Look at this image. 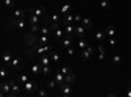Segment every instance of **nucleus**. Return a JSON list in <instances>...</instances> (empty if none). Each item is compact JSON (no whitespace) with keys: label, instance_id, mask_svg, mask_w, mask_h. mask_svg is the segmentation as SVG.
Masks as SVG:
<instances>
[{"label":"nucleus","instance_id":"8","mask_svg":"<svg viewBox=\"0 0 131 97\" xmlns=\"http://www.w3.org/2000/svg\"><path fill=\"white\" fill-rule=\"evenodd\" d=\"M105 34H106L108 37H114L117 34V29L114 25H109V26L105 29Z\"/></svg>","mask_w":131,"mask_h":97},{"label":"nucleus","instance_id":"13","mask_svg":"<svg viewBox=\"0 0 131 97\" xmlns=\"http://www.w3.org/2000/svg\"><path fill=\"white\" fill-rule=\"evenodd\" d=\"M81 25L85 28V30H90L92 29V21L89 20V18H81Z\"/></svg>","mask_w":131,"mask_h":97},{"label":"nucleus","instance_id":"28","mask_svg":"<svg viewBox=\"0 0 131 97\" xmlns=\"http://www.w3.org/2000/svg\"><path fill=\"white\" fill-rule=\"evenodd\" d=\"M49 56H50V59L54 60V62H58V60H59V55H58L56 53H54V51H50Z\"/></svg>","mask_w":131,"mask_h":97},{"label":"nucleus","instance_id":"25","mask_svg":"<svg viewBox=\"0 0 131 97\" xmlns=\"http://www.w3.org/2000/svg\"><path fill=\"white\" fill-rule=\"evenodd\" d=\"M70 11H71V5L70 4H64L62 7V9H60V13L66 15V13H70Z\"/></svg>","mask_w":131,"mask_h":97},{"label":"nucleus","instance_id":"44","mask_svg":"<svg viewBox=\"0 0 131 97\" xmlns=\"http://www.w3.org/2000/svg\"><path fill=\"white\" fill-rule=\"evenodd\" d=\"M109 45H110V46H115V45H117V41L114 40L113 37H109Z\"/></svg>","mask_w":131,"mask_h":97},{"label":"nucleus","instance_id":"37","mask_svg":"<svg viewBox=\"0 0 131 97\" xmlns=\"http://www.w3.org/2000/svg\"><path fill=\"white\" fill-rule=\"evenodd\" d=\"M8 24L11 25V26H17V20L15 17H11L9 20H8Z\"/></svg>","mask_w":131,"mask_h":97},{"label":"nucleus","instance_id":"48","mask_svg":"<svg viewBox=\"0 0 131 97\" xmlns=\"http://www.w3.org/2000/svg\"><path fill=\"white\" fill-rule=\"evenodd\" d=\"M98 50H100V53H104V54H105V49H104L102 45H100V46H98Z\"/></svg>","mask_w":131,"mask_h":97},{"label":"nucleus","instance_id":"6","mask_svg":"<svg viewBox=\"0 0 131 97\" xmlns=\"http://www.w3.org/2000/svg\"><path fill=\"white\" fill-rule=\"evenodd\" d=\"M9 85H11V90L13 93H15V96H18L20 94V87L17 85V83L16 80H13V79H9Z\"/></svg>","mask_w":131,"mask_h":97},{"label":"nucleus","instance_id":"32","mask_svg":"<svg viewBox=\"0 0 131 97\" xmlns=\"http://www.w3.org/2000/svg\"><path fill=\"white\" fill-rule=\"evenodd\" d=\"M105 33H102V31H97L96 33V40H98V41H102V40H105Z\"/></svg>","mask_w":131,"mask_h":97},{"label":"nucleus","instance_id":"19","mask_svg":"<svg viewBox=\"0 0 131 97\" xmlns=\"http://www.w3.org/2000/svg\"><path fill=\"white\" fill-rule=\"evenodd\" d=\"M31 72L34 74V75H38V74H41V72H42V67L39 66V64H34V66L31 67Z\"/></svg>","mask_w":131,"mask_h":97},{"label":"nucleus","instance_id":"9","mask_svg":"<svg viewBox=\"0 0 131 97\" xmlns=\"http://www.w3.org/2000/svg\"><path fill=\"white\" fill-rule=\"evenodd\" d=\"M12 54L9 53V51H4L3 53V60L5 62L7 66H11V62H12Z\"/></svg>","mask_w":131,"mask_h":97},{"label":"nucleus","instance_id":"4","mask_svg":"<svg viewBox=\"0 0 131 97\" xmlns=\"http://www.w3.org/2000/svg\"><path fill=\"white\" fill-rule=\"evenodd\" d=\"M28 12H29V13H33V15L38 16V17H39V16H45V15H46V9H45L43 7H39V8H36V9L29 8Z\"/></svg>","mask_w":131,"mask_h":97},{"label":"nucleus","instance_id":"20","mask_svg":"<svg viewBox=\"0 0 131 97\" xmlns=\"http://www.w3.org/2000/svg\"><path fill=\"white\" fill-rule=\"evenodd\" d=\"M50 26H49V25H45V26L43 28H41V29H39V31H41V34L42 36H49V33H50Z\"/></svg>","mask_w":131,"mask_h":97},{"label":"nucleus","instance_id":"2","mask_svg":"<svg viewBox=\"0 0 131 97\" xmlns=\"http://www.w3.org/2000/svg\"><path fill=\"white\" fill-rule=\"evenodd\" d=\"M24 42L28 45V46H34V45L38 43V38L34 33H29L24 37Z\"/></svg>","mask_w":131,"mask_h":97},{"label":"nucleus","instance_id":"26","mask_svg":"<svg viewBox=\"0 0 131 97\" xmlns=\"http://www.w3.org/2000/svg\"><path fill=\"white\" fill-rule=\"evenodd\" d=\"M49 26H50V29H51V30H54V31H55L56 29H59L60 24H59V21H52V22H50Z\"/></svg>","mask_w":131,"mask_h":97},{"label":"nucleus","instance_id":"21","mask_svg":"<svg viewBox=\"0 0 131 97\" xmlns=\"http://www.w3.org/2000/svg\"><path fill=\"white\" fill-rule=\"evenodd\" d=\"M89 58H90V54L88 53V50L81 51V54H80V59H81V60H88Z\"/></svg>","mask_w":131,"mask_h":97},{"label":"nucleus","instance_id":"11","mask_svg":"<svg viewBox=\"0 0 131 97\" xmlns=\"http://www.w3.org/2000/svg\"><path fill=\"white\" fill-rule=\"evenodd\" d=\"M74 21V15L72 13H66L64 15V18H63V25H70Z\"/></svg>","mask_w":131,"mask_h":97},{"label":"nucleus","instance_id":"31","mask_svg":"<svg viewBox=\"0 0 131 97\" xmlns=\"http://www.w3.org/2000/svg\"><path fill=\"white\" fill-rule=\"evenodd\" d=\"M47 85H49L50 89H55L58 84H56V81H55V79H54V80H49V81H47Z\"/></svg>","mask_w":131,"mask_h":97},{"label":"nucleus","instance_id":"10","mask_svg":"<svg viewBox=\"0 0 131 97\" xmlns=\"http://www.w3.org/2000/svg\"><path fill=\"white\" fill-rule=\"evenodd\" d=\"M39 62H41L42 66H49V64H50V58H49V55L41 54V55H39Z\"/></svg>","mask_w":131,"mask_h":97},{"label":"nucleus","instance_id":"15","mask_svg":"<svg viewBox=\"0 0 131 97\" xmlns=\"http://www.w3.org/2000/svg\"><path fill=\"white\" fill-rule=\"evenodd\" d=\"M74 33H75V28L72 26V24L66 25V28H64V34H66V36H74Z\"/></svg>","mask_w":131,"mask_h":97},{"label":"nucleus","instance_id":"41","mask_svg":"<svg viewBox=\"0 0 131 97\" xmlns=\"http://www.w3.org/2000/svg\"><path fill=\"white\" fill-rule=\"evenodd\" d=\"M4 4L7 5V7H13V5H15V2H13V0H4Z\"/></svg>","mask_w":131,"mask_h":97},{"label":"nucleus","instance_id":"27","mask_svg":"<svg viewBox=\"0 0 131 97\" xmlns=\"http://www.w3.org/2000/svg\"><path fill=\"white\" fill-rule=\"evenodd\" d=\"M47 42H49L47 36H41V38L38 40V43L39 45H47Z\"/></svg>","mask_w":131,"mask_h":97},{"label":"nucleus","instance_id":"43","mask_svg":"<svg viewBox=\"0 0 131 97\" xmlns=\"http://www.w3.org/2000/svg\"><path fill=\"white\" fill-rule=\"evenodd\" d=\"M51 18H52V21H59V20H60V15L54 13V15L51 16Z\"/></svg>","mask_w":131,"mask_h":97},{"label":"nucleus","instance_id":"50","mask_svg":"<svg viewBox=\"0 0 131 97\" xmlns=\"http://www.w3.org/2000/svg\"><path fill=\"white\" fill-rule=\"evenodd\" d=\"M127 96H128V97H131V88H128V89H127Z\"/></svg>","mask_w":131,"mask_h":97},{"label":"nucleus","instance_id":"18","mask_svg":"<svg viewBox=\"0 0 131 97\" xmlns=\"http://www.w3.org/2000/svg\"><path fill=\"white\" fill-rule=\"evenodd\" d=\"M55 81H56V84L59 85L60 83H63L64 81V75L60 72V71H58V72H55Z\"/></svg>","mask_w":131,"mask_h":97},{"label":"nucleus","instance_id":"40","mask_svg":"<svg viewBox=\"0 0 131 97\" xmlns=\"http://www.w3.org/2000/svg\"><path fill=\"white\" fill-rule=\"evenodd\" d=\"M36 53H34V50H26V53H25V55H26V58H31L33 55H34Z\"/></svg>","mask_w":131,"mask_h":97},{"label":"nucleus","instance_id":"17","mask_svg":"<svg viewBox=\"0 0 131 97\" xmlns=\"http://www.w3.org/2000/svg\"><path fill=\"white\" fill-rule=\"evenodd\" d=\"M64 81H66V83L72 84V83H75V81H76V76L71 72V74H68V75H66V76H64Z\"/></svg>","mask_w":131,"mask_h":97},{"label":"nucleus","instance_id":"42","mask_svg":"<svg viewBox=\"0 0 131 97\" xmlns=\"http://www.w3.org/2000/svg\"><path fill=\"white\" fill-rule=\"evenodd\" d=\"M87 50H88V53H89L90 55H93V54L96 53V50H94V47H92V46H89V45H88V46H87Z\"/></svg>","mask_w":131,"mask_h":97},{"label":"nucleus","instance_id":"34","mask_svg":"<svg viewBox=\"0 0 131 97\" xmlns=\"http://www.w3.org/2000/svg\"><path fill=\"white\" fill-rule=\"evenodd\" d=\"M64 36V30H62V29H56L55 30V37L56 38H62Z\"/></svg>","mask_w":131,"mask_h":97},{"label":"nucleus","instance_id":"46","mask_svg":"<svg viewBox=\"0 0 131 97\" xmlns=\"http://www.w3.org/2000/svg\"><path fill=\"white\" fill-rule=\"evenodd\" d=\"M37 92H38V96H41V97H45L46 94H47V93H46L43 89H39V88H38V90H37Z\"/></svg>","mask_w":131,"mask_h":97},{"label":"nucleus","instance_id":"5","mask_svg":"<svg viewBox=\"0 0 131 97\" xmlns=\"http://www.w3.org/2000/svg\"><path fill=\"white\" fill-rule=\"evenodd\" d=\"M11 66L18 70V68H22V67H24V62H22V59H21V58H12Z\"/></svg>","mask_w":131,"mask_h":97},{"label":"nucleus","instance_id":"29","mask_svg":"<svg viewBox=\"0 0 131 97\" xmlns=\"http://www.w3.org/2000/svg\"><path fill=\"white\" fill-rule=\"evenodd\" d=\"M60 72L66 76V75H68V74H71L72 71H71V67H68V66H64V67H62V70H60Z\"/></svg>","mask_w":131,"mask_h":97},{"label":"nucleus","instance_id":"35","mask_svg":"<svg viewBox=\"0 0 131 97\" xmlns=\"http://www.w3.org/2000/svg\"><path fill=\"white\" fill-rule=\"evenodd\" d=\"M121 62H122V58H121L119 55H114V56H113V63H114V64H119Z\"/></svg>","mask_w":131,"mask_h":97},{"label":"nucleus","instance_id":"24","mask_svg":"<svg viewBox=\"0 0 131 97\" xmlns=\"http://www.w3.org/2000/svg\"><path fill=\"white\" fill-rule=\"evenodd\" d=\"M29 22H30V24H38V22H39V17L31 13V15L29 16Z\"/></svg>","mask_w":131,"mask_h":97},{"label":"nucleus","instance_id":"16","mask_svg":"<svg viewBox=\"0 0 131 97\" xmlns=\"http://www.w3.org/2000/svg\"><path fill=\"white\" fill-rule=\"evenodd\" d=\"M0 90H3V92L7 94L8 92H11V85H9V83H0Z\"/></svg>","mask_w":131,"mask_h":97},{"label":"nucleus","instance_id":"45","mask_svg":"<svg viewBox=\"0 0 131 97\" xmlns=\"http://www.w3.org/2000/svg\"><path fill=\"white\" fill-rule=\"evenodd\" d=\"M74 21L75 22H81V16L80 15H75L74 16Z\"/></svg>","mask_w":131,"mask_h":97},{"label":"nucleus","instance_id":"3","mask_svg":"<svg viewBox=\"0 0 131 97\" xmlns=\"http://www.w3.org/2000/svg\"><path fill=\"white\" fill-rule=\"evenodd\" d=\"M59 89L62 90V93L67 97V96H71V92H72V87H71V84L70 83H66V81H63V83H60L59 84Z\"/></svg>","mask_w":131,"mask_h":97},{"label":"nucleus","instance_id":"47","mask_svg":"<svg viewBox=\"0 0 131 97\" xmlns=\"http://www.w3.org/2000/svg\"><path fill=\"white\" fill-rule=\"evenodd\" d=\"M67 51H68V54H70V55H74V54H75V50L72 49V47H68Z\"/></svg>","mask_w":131,"mask_h":97},{"label":"nucleus","instance_id":"12","mask_svg":"<svg viewBox=\"0 0 131 97\" xmlns=\"http://www.w3.org/2000/svg\"><path fill=\"white\" fill-rule=\"evenodd\" d=\"M72 41H74V36H66V38L62 41V45L66 47H70L72 45Z\"/></svg>","mask_w":131,"mask_h":97},{"label":"nucleus","instance_id":"51","mask_svg":"<svg viewBox=\"0 0 131 97\" xmlns=\"http://www.w3.org/2000/svg\"><path fill=\"white\" fill-rule=\"evenodd\" d=\"M4 94H5V93H4V92H3V90H0V97H3V96H4Z\"/></svg>","mask_w":131,"mask_h":97},{"label":"nucleus","instance_id":"23","mask_svg":"<svg viewBox=\"0 0 131 97\" xmlns=\"http://www.w3.org/2000/svg\"><path fill=\"white\" fill-rule=\"evenodd\" d=\"M42 74L45 76H49L51 74V67H50V64L49 66H42Z\"/></svg>","mask_w":131,"mask_h":97},{"label":"nucleus","instance_id":"33","mask_svg":"<svg viewBox=\"0 0 131 97\" xmlns=\"http://www.w3.org/2000/svg\"><path fill=\"white\" fill-rule=\"evenodd\" d=\"M8 76V71H7L5 67H2L0 68V77H7Z\"/></svg>","mask_w":131,"mask_h":97},{"label":"nucleus","instance_id":"30","mask_svg":"<svg viewBox=\"0 0 131 97\" xmlns=\"http://www.w3.org/2000/svg\"><path fill=\"white\" fill-rule=\"evenodd\" d=\"M39 29H41V28L38 26V24H31V25H30V30H31V33H34V34L38 33Z\"/></svg>","mask_w":131,"mask_h":97},{"label":"nucleus","instance_id":"22","mask_svg":"<svg viewBox=\"0 0 131 97\" xmlns=\"http://www.w3.org/2000/svg\"><path fill=\"white\" fill-rule=\"evenodd\" d=\"M77 46L80 47V49H85V47L88 46V41L84 40V38H80V41L77 42Z\"/></svg>","mask_w":131,"mask_h":97},{"label":"nucleus","instance_id":"14","mask_svg":"<svg viewBox=\"0 0 131 97\" xmlns=\"http://www.w3.org/2000/svg\"><path fill=\"white\" fill-rule=\"evenodd\" d=\"M26 9H16L15 13H13V17H17V18H24L26 15Z\"/></svg>","mask_w":131,"mask_h":97},{"label":"nucleus","instance_id":"38","mask_svg":"<svg viewBox=\"0 0 131 97\" xmlns=\"http://www.w3.org/2000/svg\"><path fill=\"white\" fill-rule=\"evenodd\" d=\"M17 26L20 29H24L25 28V21H24V18H20V20L17 21Z\"/></svg>","mask_w":131,"mask_h":97},{"label":"nucleus","instance_id":"1","mask_svg":"<svg viewBox=\"0 0 131 97\" xmlns=\"http://www.w3.org/2000/svg\"><path fill=\"white\" fill-rule=\"evenodd\" d=\"M24 88L28 93H36L38 90V84L34 83L33 80H28L25 84H24Z\"/></svg>","mask_w":131,"mask_h":97},{"label":"nucleus","instance_id":"39","mask_svg":"<svg viewBox=\"0 0 131 97\" xmlns=\"http://www.w3.org/2000/svg\"><path fill=\"white\" fill-rule=\"evenodd\" d=\"M28 80H29V79H28V76H26V75H21V76L18 77V81H21L22 84H25Z\"/></svg>","mask_w":131,"mask_h":97},{"label":"nucleus","instance_id":"36","mask_svg":"<svg viewBox=\"0 0 131 97\" xmlns=\"http://www.w3.org/2000/svg\"><path fill=\"white\" fill-rule=\"evenodd\" d=\"M100 5H101V8H104V9H109L110 8V4L106 2V0H102Z\"/></svg>","mask_w":131,"mask_h":97},{"label":"nucleus","instance_id":"49","mask_svg":"<svg viewBox=\"0 0 131 97\" xmlns=\"http://www.w3.org/2000/svg\"><path fill=\"white\" fill-rule=\"evenodd\" d=\"M98 58H100V60H102L104 58H105V54H104V53H100V55H98Z\"/></svg>","mask_w":131,"mask_h":97},{"label":"nucleus","instance_id":"7","mask_svg":"<svg viewBox=\"0 0 131 97\" xmlns=\"http://www.w3.org/2000/svg\"><path fill=\"white\" fill-rule=\"evenodd\" d=\"M74 34L76 37H79V38H84V36H85V28L83 26V25H79V26L75 28V33Z\"/></svg>","mask_w":131,"mask_h":97}]
</instances>
